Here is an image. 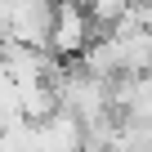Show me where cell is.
Segmentation results:
<instances>
[{
  "label": "cell",
  "instance_id": "cell-4",
  "mask_svg": "<svg viewBox=\"0 0 152 152\" xmlns=\"http://www.w3.org/2000/svg\"><path fill=\"white\" fill-rule=\"evenodd\" d=\"M81 5H85L90 18L99 23V31H107V27H116V23H125V18L134 14L139 0H81Z\"/></svg>",
  "mask_w": 152,
  "mask_h": 152
},
{
  "label": "cell",
  "instance_id": "cell-1",
  "mask_svg": "<svg viewBox=\"0 0 152 152\" xmlns=\"http://www.w3.org/2000/svg\"><path fill=\"white\" fill-rule=\"evenodd\" d=\"M54 18H58V0H0V27H5V45L49 49Z\"/></svg>",
  "mask_w": 152,
  "mask_h": 152
},
{
  "label": "cell",
  "instance_id": "cell-2",
  "mask_svg": "<svg viewBox=\"0 0 152 152\" xmlns=\"http://www.w3.org/2000/svg\"><path fill=\"white\" fill-rule=\"evenodd\" d=\"M99 40V23L90 18V9L81 0H58V18H54V36H49V54L63 63H81L90 54V45Z\"/></svg>",
  "mask_w": 152,
  "mask_h": 152
},
{
  "label": "cell",
  "instance_id": "cell-3",
  "mask_svg": "<svg viewBox=\"0 0 152 152\" xmlns=\"http://www.w3.org/2000/svg\"><path fill=\"white\" fill-rule=\"evenodd\" d=\"M31 130H36V152H85V125L63 107L45 121H31Z\"/></svg>",
  "mask_w": 152,
  "mask_h": 152
}]
</instances>
